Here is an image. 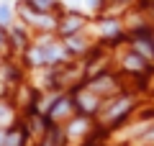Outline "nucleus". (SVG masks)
Returning a JSON list of instances; mask_svg holds the SVG:
<instances>
[{"instance_id":"nucleus-1","label":"nucleus","mask_w":154,"mask_h":146,"mask_svg":"<svg viewBox=\"0 0 154 146\" xmlns=\"http://www.w3.org/2000/svg\"><path fill=\"white\" fill-rule=\"evenodd\" d=\"M38 46H41L44 62H57V59H62V56H64V49L57 46V44H51V41H41Z\"/></svg>"},{"instance_id":"nucleus-2","label":"nucleus","mask_w":154,"mask_h":146,"mask_svg":"<svg viewBox=\"0 0 154 146\" xmlns=\"http://www.w3.org/2000/svg\"><path fill=\"white\" fill-rule=\"evenodd\" d=\"M128 108H131V100H128V97H123V100L113 103V105H110L108 110H105V120H113L116 115H121L123 110H128Z\"/></svg>"},{"instance_id":"nucleus-3","label":"nucleus","mask_w":154,"mask_h":146,"mask_svg":"<svg viewBox=\"0 0 154 146\" xmlns=\"http://www.w3.org/2000/svg\"><path fill=\"white\" fill-rule=\"evenodd\" d=\"M11 21H13V8L5 0H0V26H8Z\"/></svg>"},{"instance_id":"nucleus-4","label":"nucleus","mask_w":154,"mask_h":146,"mask_svg":"<svg viewBox=\"0 0 154 146\" xmlns=\"http://www.w3.org/2000/svg\"><path fill=\"white\" fill-rule=\"evenodd\" d=\"M80 105H82L85 110H95L98 108V97H95L93 92H82V95H80Z\"/></svg>"},{"instance_id":"nucleus-5","label":"nucleus","mask_w":154,"mask_h":146,"mask_svg":"<svg viewBox=\"0 0 154 146\" xmlns=\"http://www.w3.org/2000/svg\"><path fill=\"white\" fill-rule=\"evenodd\" d=\"M80 26H82V18L72 16V18H67V21L62 23V31H64V33H72V31H77Z\"/></svg>"},{"instance_id":"nucleus-6","label":"nucleus","mask_w":154,"mask_h":146,"mask_svg":"<svg viewBox=\"0 0 154 146\" xmlns=\"http://www.w3.org/2000/svg\"><path fill=\"white\" fill-rule=\"evenodd\" d=\"M13 120V110L8 108L5 103H0V128H3V126H8Z\"/></svg>"},{"instance_id":"nucleus-7","label":"nucleus","mask_w":154,"mask_h":146,"mask_svg":"<svg viewBox=\"0 0 154 146\" xmlns=\"http://www.w3.org/2000/svg\"><path fill=\"white\" fill-rule=\"evenodd\" d=\"M85 128H88V120H75V123L67 128V136H77V133H82Z\"/></svg>"},{"instance_id":"nucleus-8","label":"nucleus","mask_w":154,"mask_h":146,"mask_svg":"<svg viewBox=\"0 0 154 146\" xmlns=\"http://www.w3.org/2000/svg\"><path fill=\"white\" fill-rule=\"evenodd\" d=\"M139 144H141V146H152V144H154V126H152L144 136H139Z\"/></svg>"},{"instance_id":"nucleus-9","label":"nucleus","mask_w":154,"mask_h":146,"mask_svg":"<svg viewBox=\"0 0 154 146\" xmlns=\"http://www.w3.org/2000/svg\"><path fill=\"white\" fill-rule=\"evenodd\" d=\"M64 113H69V103H67V100H62V103L51 110V115H54V118H59V115H64Z\"/></svg>"},{"instance_id":"nucleus-10","label":"nucleus","mask_w":154,"mask_h":146,"mask_svg":"<svg viewBox=\"0 0 154 146\" xmlns=\"http://www.w3.org/2000/svg\"><path fill=\"white\" fill-rule=\"evenodd\" d=\"M100 31H103V33H110V36H113V33H118V23H116V21H105L103 26H100Z\"/></svg>"},{"instance_id":"nucleus-11","label":"nucleus","mask_w":154,"mask_h":146,"mask_svg":"<svg viewBox=\"0 0 154 146\" xmlns=\"http://www.w3.org/2000/svg\"><path fill=\"white\" fill-rule=\"evenodd\" d=\"M31 62L33 64H44V54H41V46H36V49H31Z\"/></svg>"},{"instance_id":"nucleus-12","label":"nucleus","mask_w":154,"mask_h":146,"mask_svg":"<svg viewBox=\"0 0 154 146\" xmlns=\"http://www.w3.org/2000/svg\"><path fill=\"white\" fill-rule=\"evenodd\" d=\"M126 67H131V69H141V62H139V56H126Z\"/></svg>"},{"instance_id":"nucleus-13","label":"nucleus","mask_w":154,"mask_h":146,"mask_svg":"<svg viewBox=\"0 0 154 146\" xmlns=\"http://www.w3.org/2000/svg\"><path fill=\"white\" fill-rule=\"evenodd\" d=\"M5 146H21V136H18V133L8 136V138H5Z\"/></svg>"},{"instance_id":"nucleus-14","label":"nucleus","mask_w":154,"mask_h":146,"mask_svg":"<svg viewBox=\"0 0 154 146\" xmlns=\"http://www.w3.org/2000/svg\"><path fill=\"white\" fill-rule=\"evenodd\" d=\"M69 46H72V49H75V51H80V49H82V46H85V44H82V41H75V38H69Z\"/></svg>"},{"instance_id":"nucleus-15","label":"nucleus","mask_w":154,"mask_h":146,"mask_svg":"<svg viewBox=\"0 0 154 146\" xmlns=\"http://www.w3.org/2000/svg\"><path fill=\"white\" fill-rule=\"evenodd\" d=\"M5 138H8V136H5V131H0V146H5Z\"/></svg>"},{"instance_id":"nucleus-16","label":"nucleus","mask_w":154,"mask_h":146,"mask_svg":"<svg viewBox=\"0 0 154 146\" xmlns=\"http://www.w3.org/2000/svg\"><path fill=\"white\" fill-rule=\"evenodd\" d=\"M0 46H3V31H0Z\"/></svg>"}]
</instances>
